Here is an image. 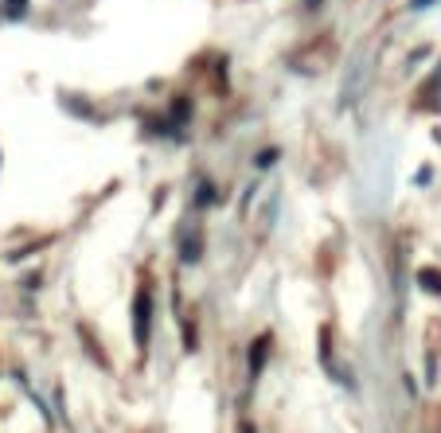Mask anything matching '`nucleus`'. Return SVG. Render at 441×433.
<instances>
[{
	"mask_svg": "<svg viewBox=\"0 0 441 433\" xmlns=\"http://www.w3.org/2000/svg\"><path fill=\"white\" fill-rule=\"evenodd\" d=\"M133 320H137V344L145 347L148 344V320H153V301H148V293L137 297V305H133Z\"/></svg>",
	"mask_w": 441,
	"mask_h": 433,
	"instance_id": "nucleus-1",
	"label": "nucleus"
},
{
	"mask_svg": "<svg viewBox=\"0 0 441 433\" xmlns=\"http://www.w3.org/2000/svg\"><path fill=\"white\" fill-rule=\"evenodd\" d=\"M265 352H270V336H258V344L250 347V379H258V375H262Z\"/></svg>",
	"mask_w": 441,
	"mask_h": 433,
	"instance_id": "nucleus-2",
	"label": "nucleus"
},
{
	"mask_svg": "<svg viewBox=\"0 0 441 433\" xmlns=\"http://www.w3.org/2000/svg\"><path fill=\"white\" fill-rule=\"evenodd\" d=\"M188 113H191V106L184 102V98H180V102H172V118H168V125H164V129H176V125H184Z\"/></svg>",
	"mask_w": 441,
	"mask_h": 433,
	"instance_id": "nucleus-3",
	"label": "nucleus"
},
{
	"mask_svg": "<svg viewBox=\"0 0 441 433\" xmlns=\"http://www.w3.org/2000/svg\"><path fill=\"white\" fill-rule=\"evenodd\" d=\"M180 258H184V262H196V258H199V235L184 238V246H180Z\"/></svg>",
	"mask_w": 441,
	"mask_h": 433,
	"instance_id": "nucleus-4",
	"label": "nucleus"
},
{
	"mask_svg": "<svg viewBox=\"0 0 441 433\" xmlns=\"http://www.w3.org/2000/svg\"><path fill=\"white\" fill-rule=\"evenodd\" d=\"M422 285H426V289H434V293H441V273H434V270H426V273H422Z\"/></svg>",
	"mask_w": 441,
	"mask_h": 433,
	"instance_id": "nucleus-5",
	"label": "nucleus"
},
{
	"mask_svg": "<svg viewBox=\"0 0 441 433\" xmlns=\"http://www.w3.org/2000/svg\"><path fill=\"white\" fill-rule=\"evenodd\" d=\"M196 199H199V207H211L215 203V188L211 184H199V195Z\"/></svg>",
	"mask_w": 441,
	"mask_h": 433,
	"instance_id": "nucleus-6",
	"label": "nucleus"
},
{
	"mask_svg": "<svg viewBox=\"0 0 441 433\" xmlns=\"http://www.w3.org/2000/svg\"><path fill=\"white\" fill-rule=\"evenodd\" d=\"M24 4H28V0H8V16H12V20H20V16H24Z\"/></svg>",
	"mask_w": 441,
	"mask_h": 433,
	"instance_id": "nucleus-7",
	"label": "nucleus"
},
{
	"mask_svg": "<svg viewBox=\"0 0 441 433\" xmlns=\"http://www.w3.org/2000/svg\"><path fill=\"white\" fill-rule=\"evenodd\" d=\"M273 161H278V153H273V148H270V153H262V156H258V168H270Z\"/></svg>",
	"mask_w": 441,
	"mask_h": 433,
	"instance_id": "nucleus-8",
	"label": "nucleus"
},
{
	"mask_svg": "<svg viewBox=\"0 0 441 433\" xmlns=\"http://www.w3.org/2000/svg\"><path fill=\"white\" fill-rule=\"evenodd\" d=\"M410 4H414V8H426V4H434V0H410Z\"/></svg>",
	"mask_w": 441,
	"mask_h": 433,
	"instance_id": "nucleus-9",
	"label": "nucleus"
},
{
	"mask_svg": "<svg viewBox=\"0 0 441 433\" xmlns=\"http://www.w3.org/2000/svg\"><path fill=\"white\" fill-rule=\"evenodd\" d=\"M243 433H254V426H243Z\"/></svg>",
	"mask_w": 441,
	"mask_h": 433,
	"instance_id": "nucleus-10",
	"label": "nucleus"
},
{
	"mask_svg": "<svg viewBox=\"0 0 441 433\" xmlns=\"http://www.w3.org/2000/svg\"><path fill=\"white\" fill-rule=\"evenodd\" d=\"M305 4H320V0H305Z\"/></svg>",
	"mask_w": 441,
	"mask_h": 433,
	"instance_id": "nucleus-11",
	"label": "nucleus"
}]
</instances>
